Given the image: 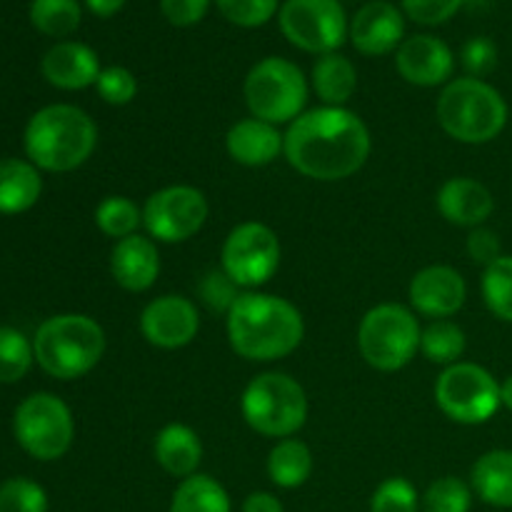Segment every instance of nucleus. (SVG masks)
<instances>
[{
	"instance_id": "f257e3e1",
	"label": "nucleus",
	"mask_w": 512,
	"mask_h": 512,
	"mask_svg": "<svg viewBox=\"0 0 512 512\" xmlns=\"http://www.w3.org/2000/svg\"><path fill=\"white\" fill-rule=\"evenodd\" d=\"M283 155L300 175L335 183L358 173L370 158V130L348 108L305 110L285 133Z\"/></svg>"
},
{
	"instance_id": "f03ea898",
	"label": "nucleus",
	"mask_w": 512,
	"mask_h": 512,
	"mask_svg": "<svg viewBox=\"0 0 512 512\" xmlns=\"http://www.w3.org/2000/svg\"><path fill=\"white\" fill-rule=\"evenodd\" d=\"M303 338V313L280 295L240 293L228 310L230 348L253 363L288 358L300 348Z\"/></svg>"
},
{
	"instance_id": "7ed1b4c3",
	"label": "nucleus",
	"mask_w": 512,
	"mask_h": 512,
	"mask_svg": "<svg viewBox=\"0 0 512 512\" xmlns=\"http://www.w3.org/2000/svg\"><path fill=\"white\" fill-rule=\"evenodd\" d=\"M98 145V125L78 105L40 108L25 125L23 148L30 163L48 173H70L88 163Z\"/></svg>"
},
{
	"instance_id": "20e7f679",
	"label": "nucleus",
	"mask_w": 512,
	"mask_h": 512,
	"mask_svg": "<svg viewBox=\"0 0 512 512\" xmlns=\"http://www.w3.org/2000/svg\"><path fill=\"white\" fill-rule=\"evenodd\" d=\"M35 363L55 380H78L100 363L105 330L83 313L53 315L33 335Z\"/></svg>"
},
{
	"instance_id": "39448f33",
	"label": "nucleus",
	"mask_w": 512,
	"mask_h": 512,
	"mask_svg": "<svg viewBox=\"0 0 512 512\" xmlns=\"http://www.w3.org/2000/svg\"><path fill=\"white\" fill-rule=\"evenodd\" d=\"M438 123L458 143L483 145L508 125V103L498 88L480 78H455L438 98Z\"/></svg>"
},
{
	"instance_id": "423d86ee",
	"label": "nucleus",
	"mask_w": 512,
	"mask_h": 512,
	"mask_svg": "<svg viewBox=\"0 0 512 512\" xmlns=\"http://www.w3.org/2000/svg\"><path fill=\"white\" fill-rule=\"evenodd\" d=\"M240 413L265 438H293L308 420V395L285 373L255 375L243 390Z\"/></svg>"
},
{
	"instance_id": "0eeeda50",
	"label": "nucleus",
	"mask_w": 512,
	"mask_h": 512,
	"mask_svg": "<svg viewBox=\"0 0 512 512\" xmlns=\"http://www.w3.org/2000/svg\"><path fill=\"white\" fill-rule=\"evenodd\" d=\"M418 318L400 303H380L363 315L358 325V350L370 368L395 373L410 365L420 350Z\"/></svg>"
},
{
	"instance_id": "6e6552de",
	"label": "nucleus",
	"mask_w": 512,
	"mask_h": 512,
	"mask_svg": "<svg viewBox=\"0 0 512 512\" xmlns=\"http://www.w3.org/2000/svg\"><path fill=\"white\" fill-rule=\"evenodd\" d=\"M243 95L253 118L273 125L293 123L305 113L308 80L293 60L270 55L245 75Z\"/></svg>"
},
{
	"instance_id": "1a4fd4ad",
	"label": "nucleus",
	"mask_w": 512,
	"mask_h": 512,
	"mask_svg": "<svg viewBox=\"0 0 512 512\" xmlns=\"http://www.w3.org/2000/svg\"><path fill=\"white\" fill-rule=\"evenodd\" d=\"M13 433L20 448L40 463L63 458L75 438L68 403L53 393H33L15 408Z\"/></svg>"
},
{
	"instance_id": "9d476101",
	"label": "nucleus",
	"mask_w": 512,
	"mask_h": 512,
	"mask_svg": "<svg viewBox=\"0 0 512 512\" xmlns=\"http://www.w3.org/2000/svg\"><path fill=\"white\" fill-rule=\"evenodd\" d=\"M435 403L453 423L483 425L498 413L500 383L478 363H455L435 383Z\"/></svg>"
},
{
	"instance_id": "9b49d317",
	"label": "nucleus",
	"mask_w": 512,
	"mask_h": 512,
	"mask_svg": "<svg viewBox=\"0 0 512 512\" xmlns=\"http://www.w3.org/2000/svg\"><path fill=\"white\" fill-rule=\"evenodd\" d=\"M278 23L290 45L313 55L338 53L350 28L340 0H285Z\"/></svg>"
},
{
	"instance_id": "f8f14e48",
	"label": "nucleus",
	"mask_w": 512,
	"mask_h": 512,
	"mask_svg": "<svg viewBox=\"0 0 512 512\" xmlns=\"http://www.w3.org/2000/svg\"><path fill=\"white\" fill-rule=\"evenodd\" d=\"M280 240L273 228L258 220L235 225L223 243V273L238 288H260L280 268Z\"/></svg>"
},
{
	"instance_id": "ddd939ff",
	"label": "nucleus",
	"mask_w": 512,
	"mask_h": 512,
	"mask_svg": "<svg viewBox=\"0 0 512 512\" xmlns=\"http://www.w3.org/2000/svg\"><path fill=\"white\" fill-rule=\"evenodd\" d=\"M208 213V198L198 188L168 185L145 200L143 225L158 243H185L203 230Z\"/></svg>"
},
{
	"instance_id": "4468645a",
	"label": "nucleus",
	"mask_w": 512,
	"mask_h": 512,
	"mask_svg": "<svg viewBox=\"0 0 512 512\" xmlns=\"http://www.w3.org/2000/svg\"><path fill=\"white\" fill-rule=\"evenodd\" d=\"M198 330V308L183 295H160L140 313V333L153 348L180 350L193 343Z\"/></svg>"
},
{
	"instance_id": "2eb2a0df",
	"label": "nucleus",
	"mask_w": 512,
	"mask_h": 512,
	"mask_svg": "<svg viewBox=\"0 0 512 512\" xmlns=\"http://www.w3.org/2000/svg\"><path fill=\"white\" fill-rule=\"evenodd\" d=\"M410 305L425 318L445 320L458 313L468 300V283L450 265H428L418 270L408 288Z\"/></svg>"
},
{
	"instance_id": "dca6fc26",
	"label": "nucleus",
	"mask_w": 512,
	"mask_h": 512,
	"mask_svg": "<svg viewBox=\"0 0 512 512\" xmlns=\"http://www.w3.org/2000/svg\"><path fill=\"white\" fill-rule=\"evenodd\" d=\"M395 68L410 85L435 88L450 80L455 70V55L450 45L435 35H413L395 50Z\"/></svg>"
},
{
	"instance_id": "f3484780",
	"label": "nucleus",
	"mask_w": 512,
	"mask_h": 512,
	"mask_svg": "<svg viewBox=\"0 0 512 512\" xmlns=\"http://www.w3.org/2000/svg\"><path fill=\"white\" fill-rule=\"evenodd\" d=\"M405 35V15L388 0H370L353 15L348 38L358 53L388 55L400 48Z\"/></svg>"
},
{
	"instance_id": "a211bd4d",
	"label": "nucleus",
	"mask_w": 512,
	"mask_h": 512,
	"mask_svg": "<svg viewBox=\"0 0 512 512\" xmlns=\"http://www.w3.org/2000/svg\"><path fill=\"white\" fill-rule=\"evenodd\" d=\"M110 275L128 293H145L160 275V253L153 238L130 235L118 240L110 253Z\"/></svg>"
},
{
	"instance_id": "6ab92c4d",
	"label": "nucleus",
	"mask_w": 512,
	"mask_h": 512,
	"mask_svg": "<svg viewBox=\"0 0 512 512\" xmlns=\"http://www.w3.org/2000/svg\"><path fill=\"white\" fill-rule=\"evenodd\" d=\"M100 60L90 45L78 40L55 43L40 60V73L53 88L83 90L98 83Z\"/></svg>"
},
{
	"instance_id": "aec40b11",
	"label": "nucleus",
	"mask_w": 512,
	"mask_h": 512,
	"mask_svg": "<svg viewBox=\"0 0 512 512\" xmlns=\"http://www.w3.org/2000/svg\"><path fill=\"white\" fill-rule=\"evenodd\" d=\"M438 210L458 228H480L493 215L495 198L480 180L450 178L438 190Z\"/></svg>"
},
{
	"instance_id": "412c9836",
	"label": "nucleus",
	"mask_w": 512,
	"mask_h": 512,
	"mask_svg": "<svg viewBox=\"0 0 512 512\" xmlns=\"http://www.w3.org/2000/svg\"><path fill=\"white\" fill-rule=\"evenodd\" d=\"M285 135L280 133L278 125L265 123L258 118L238 120L225 135V148L235 163L245 168H263L270 165L280 153H283Z\"/></svg>"
},
{
	"instance_id": "4be33fe9",
	"label": "nucleus",
	"mask_w": 512,
	"mask_h": 512,
	"mask_svg": "<svg viewBox=\"0 0 512 512\" xmlns=\"http://www.w3.org/2000/svg\"><path fill=\"white\" fill-rule=\"evenodd\" d=\"M153 453L165 473L185 480L198 473V465L203 460V443L193 428L183 423H170L155 435Z\"/></svg>"
},
{
	"instance_id": "5701e85b",
	"label": "nucleus",
	"mask_w": 512,
	"mask_h": 512,
	"mask_svg": "<svg viewBox=\"0 0 512 512\" xmlns=\"http://www.w3.org/2000/svg\"><path fill=\"white\" fill-rule=\"evenodd\" d=\"M43 193L40 170L30 160H0V215H18L33 208Z\"/></svg>"
},
{
	"instance_id": "b1692460",
	"label": "nucleus",
	"mask_w": 512,
	"mask_h": 512,
	"mask_svg": "<svg viewBox=\"0 0 512 512\" xmlns=\"http://www.w3.org/2000/svg\"><path fill=\"white\" fill-rule=\"evenodd\" d=\"M470 488L493 508H512V450H490L470 470Z\"/></svg>"
},
{
	"instance_id": "393cba45",
	"label": "nucleus",
	"mask_w": 512,
	"mask_h": 512,
	"mask_svg": "<svg viewBox=\"0 0 512 512\" xmlns=\"http://www.w3.org/2000/svg\"><path fill=\"white\" fill-rule=\"evenodd\" d=\"M310 80H313V90L318 93V98L333 108H345V103L358 90V70H355L353 60L340 53L320 55L313 65Z\"/></svg>"
},
{
	"instance_id": "a878e982",
	"label": "nucleus",
	"mask_w": 512,
	"mask_h": 512,
	"mask_svg": "<svg viewBox=\"0 0 512 512\" xmlns=\"http://www.w3.org/2000/svg\"><path fill=\"white\" fill-rule=\"evenodd\" d=\"M313 475V453L303 440L285 438L270 450L268 478L283 490H295L305 485Z\"/></svg>"
},
{
	"instance_id": "bb28decb",
	"label": "nucleus",
	"mask_w": 512,
	"mask_h": 512,
	"mask_svg": "<svg viewBox=\"0 0 512 512\" xmlns=\"http://www.w3.org/2000/svg\"><path fill=\"white\" fill-rule=\"evenodd\" d=\"M170 512H233V505L218 480L195 473L180 480L170 500Z\"/></svg>"
},
{
	"instance_id": "cd10ccee",
	"label": "nucleus",
	"mask_w": 512,
	"mask_h": 512,
	"mask_svg": "<svg viewBox=\"0 0 512 512\" xmlns=\"http://www.w3.org/2000/svg\"><path fill=\"white\" fill-rule=\"evenodd\" d=\"M83 20V8L78 0H33L30 3V23L38 33L50 38H68Z\"/></svg>"
},
{
	"instance_id": "c85d7f7f",
	"label": "nucleus",
	"mask_w": 512,
	"mask_h": 512,
	"mask_svg": "<svg viewBox=\"0 0 512 512\" xmlns=\"http://www.w3.org/2000/svg\"><path fill=\"white\" fill-rule=\"evenodd\" d=\"M465 345H468V340H465L463 328L450 323V320H435L420 335V353L430 363L445 365V368L460 363V358L465 353Z\"/></svg>"
},
{
	"instance_id": "c756f323",
	"label": "nucleus",
	"mask_w": 512,
	"mask_h": 512,
	"mask_svg": "<svg viewBox=\"0 0 512 512\" xmlns=\"http://www.w3.org/2000/svg\"><path fill=\"white\" fill-rule=\"evenodd\" d=\"M95 225L103 235L115 238V243L138 233L143 225V208L125 195H108L95 208Z\"/></svg>"
},
{
	"instance_id": "7c9ffc66",
	"label": "nucleus",
	"mask_w": 512,
	"mask_h": 512,
	"mask_svg": "<svg viewBox=\"0 0 512 512\" xmlns=\"http://www.w3.org/2000/svg\"><path fill=\"white\" fill-rule=\"evenodd\" d=\"M480 290L490 313L503 323H512V255H500L483 270Z\"/></svg>"
},
{
	"instance_id": "2f4dec72",
	"label": "nucleus",
	"mask_w": 512,
	"mask_h": 512,
	"mask_svg": "<svg viewBox=\"0 0 512 512\" xmlns=\"http://www.w3.org/2000/svg\"><path fill=\"white\" fill-rule=\"evenodd\" d=\"M33 360V340L25 338L20 330L0 325V385L23 380Z\"/></svg>"
},
{
	"instance_id": "473e14b6",
	"label": "nucleus",
	"mask_w": 512,
	"mask_h": 512,
	"mask_svg": "<svg viewBox=\"0 0 512 512\" xmlns=\"http://www.w3.org/2000/svg\"><path fill=\"white\" fill-rule=\"evenodd\" d=\"M473 488L460 478H440L423 495V512H470Z\"/></svg>"
},
{
	"instance_id": "72a5a7b5",
	"label": "nucleus",
	"mask_w": 512,
	"mask_h": 512,
	"mask_svg": "<svg viewBox=\"0 0 512 512\" xmlns=\"http://www.w3.org/2000/svg\"><path fill=\"white\" fill-rule=\"evenodd\" d=\"M0 512H48V495L35 480L10 478L0 485Z\"/></svg>"
},
{
	"instance_id": "f704fd0d",
	"label": "nucleus",
	"mask_w": 512,
	"mask_h": 512,
	"mask_svg": "<svg viewBox=\"0 0 512 512\" xmlns=\"http://www.w3.org/2000/svg\"><path fill=\"white\" fill-rule=\"evenodd\" d=\"M220 15L238 28H260L280 10L278 0H215Z\"/></svg>"
},
{
	"instance_id": "c9c22d12",
	"label": "nucleus",
	"mask_w": 512,
	"mask_h": 512,
	"mask_svg": "<svg viewBox=\"0 0 512 512\" xmlns=\"http://www.w3.org/2000/svg\"><path fill=\"white\" fill-rule=\"evenodd\" d=\"M418 490L405 478H388L375 488L370 512H418Z\"/></svg>"
},
{
	"instance_id": "e433bc0d",
	"label": "nucleus",
	"mask_w": 512,
	"mask_h": 512,
	"mask_svg": "<svg viewBox=\"0 0 512 512\" xmlns=\"http://www.w3.org/2000/svg\"><path fill=\"white\" fill-rule=\"evenodd\" d=\"M95 90H98V95L105 103L120 108V105H128L135 100V95H138V78L128 68H123V65H108V68L100 70Z\"/></svg>"
},
{
	"instance_id": "4c0bfd02",
	"label": "nucleus",
	"mask_w": 512,
	"mask_h": 512,
	"mask_svg": "<svg viewBox=\"0 0 512 512\" xmlns=\"http://www.w3.org/2000/svg\"><path fill=\"white\" fill-rule=\"evenodd\" d=\"M460 63L468 70L470 78L483 80L485 75L493 73L495 65H498V45L490 38H483V35L470 38L468 43L463 45V50H460Z\"/></svg>"
},
{
	"instance_id": "58836bf2",
	"label": "nucleus",
	"mask_w": 512,
	"mask_h": 512,
	"mask_svg": "<svg viewBox=\"0 0 512 512\" xmlns=\"http://www.w3.org/2000/svg\"><path fill=\"white\" fill-rule=\"evenodd\" d=\"M403 3V13L410 20L420 25H440L448 23L465 0H400Z\"/></svg>"
},
{
	"instance_id": "ea45409f",
	"label": "nucleus",
	"mask_w": 512,
	"mask_h": 512,
	"mask_svg": "<svg viewBox=\"0 0 512 512\" xmlns=\"http://www.w3.org/2000/svg\"><path fill=\"white\" fill-rule=\"evenodd\" d=\"M235 288H238V285H235L225 273H210L205 275V280L200 283V295H203V303L208 305L210 310H223V313L228 315V310L233 308V303L238 300Z\"/></svg>"
},
{
	"instance_id": "a19ab883",
	"label": "nucleus",
	"mask_w": 512,
	"mask_h": 512,
	"mask_svg": "<svg viewBox=\"0 0 512 512\" xmlns=\"http://www.w3.org/2000/svg\"><path fill=\"white\" fill-rule=\"evenodd\" d=\"M210 0H160V13L175 28H190L208 15Z\"/></svg>"
},
{
	"instance_id": "79ce46f5",
	"label": "nucleus",
	"mask_w": 512,
	"mask_h": 512,
	"mask_svg": "<svg viewBox=\"0 0 512 512\" xmlns=\"http://www.w3.org/2000/svg\"><path fill=\"white\" fill-rule=\"evenodd\" d=\"M468 253L475 263H483L488 268L490 263H495L503 255V245H500L498 233L483 228V225L473 228V233L468 235Z\"/></svg>"
},
{
	"instance_id": "37998d69",
	"label": "nucleus",
	"mask_w": 512,
	"mask_h": 512,
	"mask_svg": "<svg viewBox=\"0 0 512 512\" xmlns=\"http://www.w3.org/2000/svg\"><path fill=\"white\" fill-rule=\"evenodd\" d=\"M243 512H285L283 503L273 493H250L243 503Z\"/></svg>"
},
{
	"instance_id": "c03bdc74",
	"label": "nucleus",
	"mask_w": 512,
	"mask_h": 512,
	"mask_svg": "<svg viewBox=\"0 0 512 512\" xmlns=\"http://www.w3.org/2000/svg\"><path fill=\"white\" fill-rule=\"evenodd\" d=\"M123 5L125 0H85V8L98 18H113L115 13L123 10Z\"/></svg>"
},
{
	"instance_id": "a18cd8bd",
	"label": "nucleus",
	"mask_w": 512,
	"mask_h": 512,
	"mask_svg": "<svg viewBox=\"0 0 512 512\" xmlns=\"http://www.w3.org/2000/svg\"><path fill=\"white\" fill-rule=\"evenodd\" d=\"M500 405L512 413V375H508V378L500 383Z\"/></svg>"
}]
</instances>
